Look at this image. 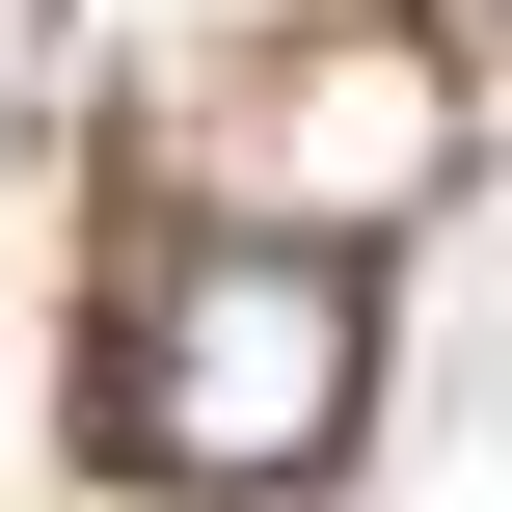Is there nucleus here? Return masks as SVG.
Listing matches in <instances>:
<instances>
[{"mask_svg":"<svg viewBox=\"0 0 512 512\" xmlns=\"http://www.w3.org/2000/svg\"><path fill=\"white\" fill-rule=\"evenodd\" d=\"M81 432L135 459V486H324L351 432H378V270L324 243V216H189V243H135L108 270V351H81Z\"/></svg>","mask_w":512,"mask_h":512,"instance_id":"nucleus-1","label":"nucleus"},{"mask_svg":"<svg viewBox=\"0 0 512 512\" xmlns=\"http://www.w3.org/2000/svg\"><path fill=\"white\" fill-rule=\"evenodd\" d=\"M432 162H459V108H432V54H378V27H351V54L297 81V189H351V216H405Z\"/></svg>","mask_w":512,"mask_h":512,"instance_id":"nucleus-2","label":"nucleus"}]
</instances>
